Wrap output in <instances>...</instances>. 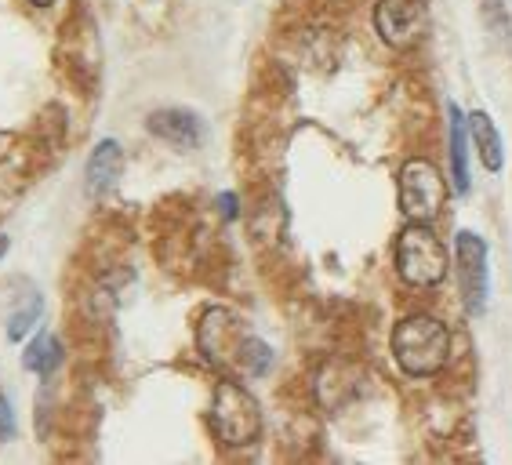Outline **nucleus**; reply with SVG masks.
Masks as SVG:
<instances>
[{"mask_svg": "<svg viewBox=\"0 0 512 465\" xmlns=\"http://www.w3.org/2000/svg\"><path fill=\"white\" fill-rule=\"evenodd\" d=\"M393 353L407 375L429 378L436 371H444L447 357H451V331H447V324L425 317V313L407 317L393 331Z\"/></svg>", "mask_w": 512, "mask_h": 465, "instance_id": "obj_1", "label": "nucleus"}, {"mask_svg": "<svg viewBox=\"0 0 512 465\" xmlns=\"http://www.w3.org/2000/svg\"><path fill=\"white\" fill-rule=\"evenodd\" d=\"M211 429L226 447H247L262 436V407L237 378H222L211 400Z\"/></svg>", "mask_w": 512, "mask_h": 465, "instance_id": "obj_2", "label": "nucleus"}, {"mask_svg": "<svg viewBox=\"0 0 512 465\" xmlns=\"http://www.w3.org/2000/svg\"><path fill=\"white\" fill-rule=\"evenodd\" d=\"M396 273L411 287H436L447 277V248L425 222H411L396 240Z\"/></svg>", "mask_w": 512, "mask_h": 465, "instance_id": "obj_3", "label": "nucleus"}, {"mask_svg": "<svg viewBox=\"0 0 512 465\" xmlns=\"http://www.w3.org/2000/svg\"><path fill=\"white\" fill-rule=\"evenodd\" d=\"M447 200V186L436 164L414 157L400 168V211L407 222H433Z\"/></svg>", "mask_w": 512, "mask_h": 465, "instance_id": "obj_4", "label": "nucleus"}, {"mask_svg": "<svg viewBox=\"0 0 512 465\" xmlns=\"http://www.w3.org/2000/svg\"><path fill=\"white\" fill-rule=\"evenodd\" d=\"M244 327L240 320L222 306H211L200 317L197 327V346L204 353V360L218 371H229V367H240V349H244Z\"/></svg>", "mask_w": 512, "mask_h": 465, "instance_id": "obj_5", "label": "nucleus"}, {"mask_svg": "<svg viewBox=\"0 0 512 465\" xmlns=\"http://www.w3.org/2000/svg\"><path fill=\"white\" fill-rule=\"evenodd\" d=\"M375 30L389 48L411 51L425 37V30H429L425 0H378Z\"/></svg>", "mask_w": 512, "mask_h": 465, "instance_id": "obj_6", "label": "nucleus"}, {"mask_svg": "<svg viewBox=\"0 0 512 465\" xmlns=\"http://www.w3.org/2000/svg\"><path fill=\"white\" fill-rule=\"evenodd\" d=\"M458 273H462V302L473 317L487 313V244L473 229L458 233Z\"/></svg>", "mask_w": 512, "mask_h": 465, "instance_id": "obj_7", "label": "nucleus"}, {"mask_svg": "<svg viewBox=\"0 0 512 465\" xmlns=\"http://www.w3.org/2000/svg\"><path fill=\"white\" fill-rule=\"evenodd\" d=\"M149 131L178 149H197L200 139H204L200 117L189 113V109H157V113L149 117Z\"/></svg>", "mask_w": 512, "mask_h": 465, "instance_id": "obj_8", "label": "nucleus"}, {"mask_svg": "<svg viewBox=\"0 0 512 465\" xmlns=\"http://www.w3.org/2000/svg\"><path fill=\"white\" fill-rule=\"evenodd\" d=\"M120 168H124V153H120V142L106 139L95 146V153L88 157V171H84V186H88L91 197H102L117 186Z\"/></svg>", "mask_w": 512, "mask_h": 465, "instance_id": "obj_9", "label": "nucleus"}, {"mask_svg": "<svg viewBox=\"0 0 512 465\" xmlns=\"http://www.w3.org/2000/svg\"><path fill=\"white\" fill-rule=\"evenodd\" d=\"M447 113H451V179L454 189L465 197L473 189L469 182V117L454 102L447 106Z\"/></svg>", "mask_w": 512, "mask_h": 465, "instance_id": "obj_10", "label": "nucleus"}, {"mask_svg": "<svg viewBox=\"0 0 512 465\" xmlns=\"http://www.w3.org/2000/svg\"><path fill=\"white\" fill-rule=\"evenodd\" d=\"M469 139H473L476 153H480L483 168L487 171H502L505 164V153H502V135L494 128V120L487 113H469Z\"/></svg>", "mask_w": 512, "mask_h": 465, "instance_id": "obj_11", "label": "nucleus"}, {"mask_svg": "<svg viewBox=\"0 0 512 465\" xmlns=\"http://www.w3.org/2000/svg\"><path fill=\"white\" fill-rule=\"evenodd\" d=\"M22 364H26V371H33V375L48 378L55 367L62 364V342L55 335H37L26 346V353H22Z\"/></svg>", "mask_w": 512, "mask_h": 465, "instance_id": "obj_12", "label": "nucleus"}, {"mask_svg": "<svg viewBox=\"0 0 512 465\" xmlns=\"http://www.w3.org/2000/svg\"><path fill=\"white\" fill-rule=\"evenodd\" d=\"M240 371L255 378L269 375V371H273V349H269L266 342H258V338L247 335L244 349H240Z\"/></svg>", "mask_w": 512, "mask_h": 465, "instance_id": "obj_13", "label": "nucleus"}, {"mask_svg": "<svg viewBox=\"0 0 512 465\" xmlns=\"http://www.w3.org/2000/svg\"><path fill=\"white\" fill-rule=\"evenodd\" d=\"M37 320H40V298L33 295L30 302H26V306H22L19 313L11 317V324H8V338H11V342H19V338L26 335V331H30L33 324H37Z\"/></svg>", "mask_w": 512, "mask_h": 465, "instance_id": "obj_14", "label": "nucleus"}, {"mask_svg": "<svg viewBox=\"0 0 512 465\" xmlns=\"http://www.w3.org/2000/svg\"><path fill=\"white\" fill-rule=\"evenodd\" d=\"M483 15L498 33H509V15H505L502 0H483Z\"/></svg>", "mask_w": 512, "mask_h": 465, "instance_id": "obj_15", "label": "nucleus"}, {"mask_svg": "<svg viewBox=\"0 0 512 465\" xmlns=\"http://www.w3.org/2000/svg\"><path fill=\"white\" fill-rule=\"evenodd\" d=\"M15 433V418H11V404L8 396H0V440H8Z\"/></svg>", "mask_w": 512, "mask_h": 465, "instance_id": "obj_16", "label": "nucleus"}, {"mask_svg": "<svg viewBox=\"0 0 512 465\" xmlns=\"http://www.w3.org/2000/svg\"><path fill=\"white\" fill-rule=\"evenodd\" d=\"M222 211H226V218H237V197H233V193L222 197Z\"/></svg>", "mask_w": 512, "mask_h": 465, "instance_id": "obj_17", "label": "nucleus"}, {"mask_svg": "<svg viewBox=\"0 0 512 465\" xmlns=\"http://www.w3.org/2000/svg\"><path fill=\"white\" fill-rule=\"evenodd\" d=\"M4 251H8V237H0V258H4Z\"/></svg>", "mask_w": 512, "mask_h": 465, "instance_id": "obj_18", "label": "nucleus"}, {"mask_svg": "<svg viewBox=\"0 0 512 465\" xmlns=\"http://www.w3.org/2000/svg\"><path fill=\"white\" fill-rule=\"evenodd\" d=\"M33 4H40V8H48V4H55V0H33Z\"/></svg>", "mask_w": 512, "mask_h": 465, "instance_id": "obj_19", "label": "nucleus"}]
</instances>
